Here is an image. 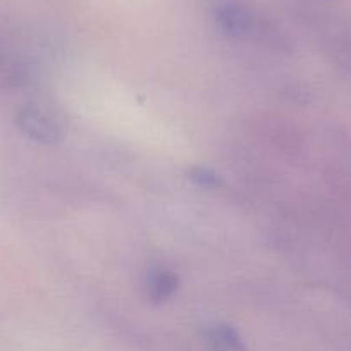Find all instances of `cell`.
Instances as JSON below:
<instances>
[{
	"label": "cell",
	"instance_id": "1",
	"mask_svg": "<svg viewBox=\"0 0 351 351\" xmlns=\"http://www.w3.org/2000/svg\"><path fill=\"white\" fill-rule=\"evenodd\" d=\"M18 126L36 143L56 145L62 138V131L56 121L38 107H25L18 114Z\"/></svg>",
	"mask_w": 351,
	"mask_h": 351
},
{
	"label": "cell",
	"instance_id": "2",
	"mask_svg": "<svg viewBox=\"0 0 351 351\" xmlns=\"http://www.w3.org/2000/svg\"><path fill=\"white\" fill-rule=\"evenodd\" d=\"M205 339L212 351H248L238 330L228 324H210L205 329Z\"/></svg>",
	"mask_w": 351,
	"mask_h": 351
},
{
	"label": "cell",
	"instance_id": "4",
	"mask_svg": "<svg viewBox=\"0 0 351 351\" xmlns=\"http://www.w3.org/2000/svg\"><path fill=\"white\" fill-rule=\"evenodd\" d=\"M191 180H193L195 183L200 184V186H205V188H212L219 184L217 174L204 167H198L195 169V171H191Z\"/></svg>",
	"mask_w": 351,
	"mask_h": 351
},
{
	"label": "cell",
	"instance_id": "3",
	"mask_svg": "<svg viewBox=\"0 0 351 351\" xmlns=\"http://www.w3.org/2000/svg\"><path fill=\"white\" fill-rule=\"evenodd\" d=\"M178 289V278L172 272L158 269L154 271L147 279V296L152 303H162L171 298Z\"/></svg>",
	"mask_w": 351,
	"mask_h": 351
}]
</instances>
